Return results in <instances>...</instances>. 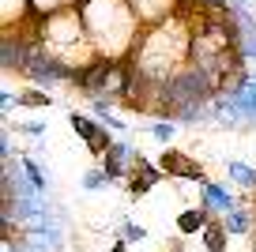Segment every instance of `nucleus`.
Returning a JSON list of instances; mask_svg holds the SVG:
<instances>
[{"mask_svg": "<svg viewBox=\"0 0 256 252\" xmlns=\"http://www.w3.org/2000/svg\"><path fill=\"white\" fill-rule=\"evenodd\" d=\"M162 181V166H151L140 150H132V166H128V196L136 200L144 192H151Z\"/></svg>", "mask_w": 256, "mask_h": 252, "instance_id": "obj_1", "label": "nucleus"}, {"mask_svg": "<svg viewBox=\"0 0 256 252\" xmlns=\"http://www.w3.org/2000/svg\"><path fill=\"white\" fill-rule=\"evenodd\" d=\"M113 68H117L113 60H94L83 72H76L72 83L83 87V90H90V94H106V90H110V79H113Z\"/></svg>", "mask_w": 256, "mask_h": 252, "instance_id": "obj_2", "label": "nucleus"}, {"mask_svg": "<svg viewBox=\"0 0 256 252\" xmlns=\"http://www.w3.org/2000/svg\"><path fill=\"white\" fill-rule=\"evenodd\" d=\"M72 128H76V136H80V140L90 147V154H98V158H102L106 150L113 147L110 132H102V128H98L90 117H83V113H72Z\"/></svg>", "mask_w": 256, "mask_h": 252, "instance_id": "obj_3", "label": "nucleus"}, {"mask_svg": "<svg viewBox=\"0 0 256 252\" xmlns=\"http://www.w3.org/2000/svg\"><path fill=\"white\" fill-rule=\"evenodd\" d=\"M162 174L170 177H184V181H204V170L196 162H188V154H181V150H162Z\"/></svg>", "mask_w": 256, "mask_h": 252, "instance_id": "obj_4", "label": "nucleus"}, {"mask_svg": "<svg viewBox=\"0 0 256 252\" xmlns=\"http://www.w3.org/2000/svg\"><path fill=\"white\" fill-rule=\"evenodd\" d=\"M128 154H132L128 143H113V147L102 154V170L110 174V181H117V177L128 174V166H132V162H128Z\"/></svg>", "mask_w": 256, "mask_h": 252, "instance_id": "obj_5", "label": "nucleus"}, {"mask_svg": "<svg viewBox=\"0 0 256 252\" xmlns=\"http://www.w3.org/2000/svg\"><path fill=\"white\" fill-rule=\"evenodd\" d=\"M204 207H208L211 214H215V211L230 214V211H234L238 204H234V196H230V192L222 188V184H211V181H204Z\"/></svg>", "mask_w": 256, "mask_h": 252, "instance_id": "obj_6", "label": "nucleus"}, {"mask_svg": "<svg viewBox=\"0 0 256 252\" xmlns=\"http://www.w3.org/2000/svg\"><path fill=\"white\" fill-rule=\"evenodd\" d=\"M211 222V211L208 207H188V211L177 214V230L181 234H204V226Z\"/></svg>", "mask_w": 256, "mask_h": 252, "instance_id": "obj_7", "label": "nucleus"}, {"mask_svg": "<svg viewBox=\"0 0 256 252\" xmlns=\"http://www.w3.org/2000/svg\"><path fill=\"white\" fill-rule=\"evenodd\" d=\"M226 222L222 218H211L208 226H204V244H208V252H226Z\"/></svg>", "mask_w": 256, "mask_h": 252, "instance_id": "obj_8", "label": "nucleus"}, {"mask_svg": "<svg viewBox=\"0 0 256 252\" xmlns=\"http://www.w3.org/2000/svg\"><path fill=\"white\" fill-rule=\"evenodd\" d=\"M23 170H26V177H30V184L38 192H46L49 188V177H46V170H42L38 162H34V158H23Z\"/></svg>", "mask_w": 256, "mask_h": 252, "instance_id": "obj_9", "label": "nucleus"}, {"mask_svg": "<svg viewBox=\"0 0 256 252\" xmlns=\"http://www.w3.org/2000/svg\"><path fill=\"white\" fill-rule=\"evenodd\" d=\"M222 222H226V230H230V234H248V226H252V222H248V211H241V207H234Z\"/></svg>", "mask_w": 256, "mask_h": 252, "instance_id": "obj_10", "label": "nucleus"}, {"mask_svg": "<svg viewBox=\"0 0 256 252\" xmlns=\"http://www.w3.org/2000/svg\"><path fill=\"white\" fill-rule=\"evenodd\" d=\"M230 177L238 184H248V188L256 184V170H248V166H241V162H230Z\"/></svg>", "mask_w": 256, "mask_h": 252, "instance_id": "obj_11", "label": "nucleus"}, {"mask_svg": "<svg viewBox=\"0 0 256 252\" xmlns=\"http://www.w3.org/2000/svg\"><path fill=\"white\" fill-rule=\"evenodd\" d=\"M49 102H53V98H49L46 90H26V94L19 98V106H30V110H46Z\"/></svg>", "mask_w": 256, "mask_h": 252, "instance_id": "obj_12", "label": "nucleus"}, {"mask_svg": "<svg viewBox=\"0 0 256 252\" xmlns=\"http://www.w3.org/2000/svg\"><path fill=\"white\" fill-rule=\"evenodd\" d=\"M106 184H110V174H106V170H90V174L83 177V188H90V192L106 188Z\"/></svg>", "mask_w": 256, "mask_h": 252, "instance_id": "obj_13", "label": "nucleus"}, {"mask_svg": "<svg viewBox=\"0 0 256 252\" xmlns=\"http://www.w3.org/2000/svg\"><path fill=\"white\" fill-rule=\"evenodd\" d=\"M174 132H177V128L170 124V120H154V124H151V136L158 143H170V140H174Z\"/></svg>", "mask_w": 256, "mask_h": 252, "instance_id": "obj_14", "label": "nucleus"}, {"mask_svg": "<svg viewBox=\"0 0 256 252\" xmlns=\"http://www.w3.org/2000/svg\"><path fill=\"white\" fill-rule=\"evenodd\" d=\"M120 237H124V241H144L147 230H144V226H136V222H124V226H120Z\"/></svg>", "mask_w": 256, "mask_h": 252, "instance_id": "obj_15", "label": "nucleus"}, {"mask_svg": "<svg viewBox=\"0 0 256 252\" xmlns=\"http://www.w3.org/2000/svg\"><path fill=\"white\" fill-rule=\"evenodd\" d=\"M23 132L30 136V140H42V136H46V124H34L30 120V124H23Z\"/></svg>", "mask_w": 256, "mask_h": 252, "instance_id": "obj_16", "label": "nucleus"}]
</instances>
